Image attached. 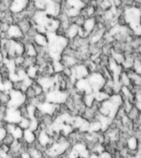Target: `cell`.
<instances>
[{
    "instance_id": "cell-1",
    "label": "cell",
    "mask_w": 141,
    "mask_h": 158,
    "mask_svg": "<svg viewBox=\"0 0 141 158\" xmlns=\"http://www.w3.org/2000/svg\"><path fill=\"white\" fill-rule=\"evenodd\" d=\"M125 20L135 33L141 35V11L139 8L132 7L126 9L125 12Z\"/></svg>"
},
{
    "instance_id": "cell-2",
    "label": "cell",
    "mask_w": 141,
    "mask_h": 158,
    "mask_svg": "<svg viewBox=\"0 0 141 158\" xmlns=\"http://www.w3.org/2000/svg\"><path fill=\"white\" fill-rule=\"evenodd\" d=\"M27 103V98L25 93L17 89H11L9 91V101L8 107L19 109Z\"/></svg>"
},
{
    "instance_id": "cell-3",
    "label": "cell",
    "mask_w": 141,
    "mask_h": 158,
    "mask_svg": "<svg viewBox=\"0 0 141 158\" xmlns=\"http://www.w3.org/2000/svg\"><path fill=\"white\" fill-rule=\"evenodd\" d=\"M128 147L130 150H135L137 148V140L135 137H131L128 141Z\"/></svg>"
},
{
    "instance_id": "cell-4",
    "label": "cell",
    "mask_w": 141,
    "mask_h": 158,
    "mask_svg": "<svg viewBox=\"0 0 141 158\" xmlns=\"http://www.w3.org/2000/svg\"><path fill=\"white\" fill-rule=\"evenodd\" d=\"M135 70V73L138 75H141V61L140 60H135V62L134 63Z\"/></svg>"
},
{
    "instance_id": "cell-5",
    "label": "cell",
    "mask_w": 141,
    "mask_h": 158,
    "mask_svg": "<svg viewBox=\"0 0 141 158\" xmlns=\"http://www.w3.org/2000/svg\"><path fill=\"white\" fill-rule=\"evenodd\" d=\"M100 158H111V156L109 154L108 152H102L101 155H100Z\"/></svg>"
},
{
    "instance_id": "cell-6",
    "label": "cell",
    "mask_w": 141,
    "mask_h": 158,
    "mask_svg": "<svg viewBox=\"0 0 141 158\" xmlns=\"http://www.w3.org/2000/svg\"><path fill=\"white\" fill-rule=\"evenodd\" d=\"M87 158H100V157L99 156L96 155V154H93V155L92 156H89Z\"/></svg>"
}]
</instances>
